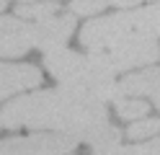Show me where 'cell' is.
Returning <instances> with one entry per match:
<instances>
[{"mask_svg":"<svg viewBox=\"0 0 160 155\" xmlns=\"http://www.w3.org/2000/svg\"><path fill=\"white\" fill-rule=\"evenodd\" d=\"M0 116L8 129L31 127L65 132L78 142L91 145L93 150H106L122 142V132L108 121V109L103 101L88 98L65 85L18 96L0 111Z\"/></svg>","mask_w":160,"mask_h":155,"instance_id":"obj_1","label":"cell"},{"mask_svg":"<svg viewBox=\"0 0 160 155\" xmlns=\"http://www.w3.org/2000/svg\"><path fill=\"white\" fill-rule=\"evenodd\" d=\"M160 39V3L145 8H122L116 13L91 18L80 28V44L85 52L106 49L124 41H158Z\"/></svg>","mask_w":160,"mask_h":155,"instance_id":"obj_2","label":"cell"},{"mask_svg":"<svg viewBox=\"0 0 160 155\" xmlns=\"http://www.w3.org/2000/svg\"><path fill=\"white\" fill-rule=\"evenodd\" d=\"M44 67L59 85L78 90L88 98H96L103 103L116 98V80L119 78L106 72L91 52L80 54V52H72L67 47L44 52Z\"/></svg>","mask_w":160,"mask_h":155,"instance_id":"obj_3","label":"cell"},{"mask_svg":"<svg viewBox=\"0 0 160 155\" xmlns=\"http://www.w3.org/2000/svg\"><path fill=\"white\" fill-rule=\"evenodd\" d=\"M91 54L98 59V65L106 72L119 78L129 70L158 65L160 44L158 41H124V44H114V47H106V49H96Z\"/></svg>","mask_w":160,"mask_h":155,"instance_id":"obj_4","label":"cell"},{"mask_svg":"<svg viewBox=\"0 0 160 155\" xmlns=\"http://www.w3.org/2000/svg\"><path fill=\"white\" fill-rule=\"evenodd\" d=\"M78 145L80 142L65 132H34L0 140V155H70Z\"/></svg>","mask_w":160,"mask_h":155,"instance_id":"obj_5","label":"cell"},{"mask_svg":"<svg viewBox=\"0 0 160 155\" xmlns=\"http://www.w3.org/2000/svg\"><path fill=\"white\" fill-rule=\"evenodd\" d=\"M36 47H39L36 21H26L21 16H0V59L23 57Z\"/></svg>","mask_w":160,"mask_h":155,"instance_id":"obj_6","label":"cell"},{"mask_svg":"<svg viewBox=\"0 0 160 155\" xmlns=\"http://www.w3.org/2000/svg\"><path fill=\"white\" fill-rule=\"evenodd\" d=\"M119 96H139L147 98L160 111V67L147 65L139 70H129L116 80V98Z\"/></svg>","mask_w":160,"mask_h":155,"instance_id":"obj_7","label":"cell"},{"mask_svg":"<svg viewBox=\"0 0 160 155\" xmlns=\"http://www.w3.org/2000/svg\"><path fill=\"white\" fill-rule=\"evenodd\" d=\"M42 85V70L36 65L23 62H3L0 59V101L16 96V93L31 90Z\"/></svg>","mask_w":160,"mask_h":155,"instance_id":"obj_8","label":"cell"},{"mask_svg":"<svg viewBox=\"0 0 160 155\" xmlns=\"http://www.w3.org/2000/svg\"><path fill=\"white\" fill-rule=\"evenodd\" d=\"M75 23H78V18H75L72 10L70 13L57 10V13L47 16V18H39L36 21V28H39V47L36 49L52 52V49L65 47L70 41V36H72V31H75Z\"/></svg>","mask_w":160,"mask_h":155,"instance_id":"obj_9","label":"cell"},{"mask_svg":"<svg viewBox=\"0 0 160 155\" xmlns=\"http://www.w3.org/2000/svg\"><path fill=\"white\" fill-rule=\"evenodd\" d=\"M114 109H116V116L124 119V121H137V119H145L152 103L147 98H139V96H119L111 101Z\"/></svg>","mask_w":160,"mask_h":155,"instance_id":"obj_10","label":"cell"},{"mask_svg":"<svg viewBox=\"0 0 160 155\" xmlns=\"http://www.w3.org/2000/svg\"><path fill=\"white\" fill-rule=\"evenodd\" d=\"M139 3H150V0H72L70 10L75 16H96L106 8H134Z\"/></svg>","mask_w":160,"mask_h":155,"instance_id":"obj_11","label":"cell"},{"mask_svg":"<svg viewBox=\"0 0 160 155\" xmlns=\"http://www.w3.org/2000/svg\"><path fill=\"white\" fill-rule=\"evenodd\" d=\"M98 155H160V132L147 140H139L134 145H114V147L98 150Z\"/></svg>","mask_w":160,"mask_h":155,"instance_id":"obj_12","label":"cell"},{"mask_svg":"<svg viewBox=\"0 0 160 155\" xmlns=\"http://www.w3.org/2000/svg\"><path fill=\"white\" fill-rule=\"evenodd\" d=\"M158 132H160V116H145V119H137L127 127V140L139 142V140H147Z\"/></svg>","mask_w":160,"mask_h":155,"instance_id":"obj_13","label":"cell"},{"mask_svg":"<svg viewBox=\"0 0 160 155\" xmlns=\"http://www.w3.org/2000/svg\"><path fill=\"white\" fill-rule=\"evenodd\" d=\"M57 10H62L59 3H42V0H34V3H21L16 8V16H21L26 21H39V18H47V16L57 13Z\"/></svg>","mask_w":160,"mask_h":155,"instance_id":"obj_14","label":"cell"},{"mask_svg":"<svg viewBox=\"0 0 160 155\" xmlns=\"http://www.w3.org/2000/svg\"><path fill=\"white\" fill-rule=\"evenodd\" d=\"M5 5H8V0H0V13L5 10Z\"/></svg>","mask_w":160,"mask_h":155,"instance_id":"obj_15","label":"cell"},{"mask_svg":"<svg viewBox=\"0 0 160 155\" xmlns=\"http://www.w3.org/2000/svg\"><path fill=\"white\" fill-rule=\"evenodd\" d=\"M18 3H34V0H18Z\"/></svg>","mask_w":160,"mask_h":155,"instance_id":"obj_16","label":"cell"},{"mask_svg":"<svg viewBox=\"0 0 160 155\" xmlns=\"http://www.w3.org/2000/svg\"><path fill=\"white\" fill-rule=\"evenodd\" d=\"M0 127H3V116H0Z\"/></svg>","mask_w":160,"mask_h":155,"instance_id":"obj_17","label":"cell"},{"mask_svg":"<svg viewBox=\"0 0 160 155\" xmlns=\"http://www.w3.org/2000/svg\"><path fill=\"white\" fill-rule=\"evenodd\" d=\"M70 155H72V152H70Z\"/></svg>","mask_w":160,"mask_h":155,"instance_id":"obj_18","label":"cell"}]
</instances>
